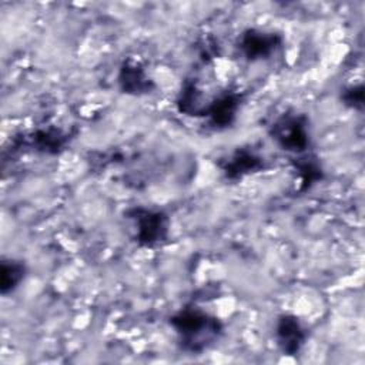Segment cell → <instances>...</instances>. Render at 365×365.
Returning a JSON list of instances; mask_svg holds the SVG:
<instances>
[{
	"instance_id": "1",
	"label": "cell",
	"mask_w": 365,
	"mask_h": 365,
	"mask_svg": "<svg viewBox=\"0 0 365 365\" xmlns=\"http://www.w3.org/2000/svg\"><path fill=\"white\" fill-rule=\"evenodd\" d=\"M170 324L180 336L187 352H201L214 344L222 331L221 322L198 308H182L171 317Z\"/></svg>"
},
{
	"instance_id": "2",
	"label": "cell",
	"mask_w": 365,
	"mask_h": 365,
	"mask_svg": "<svg viewBox=\"0 0 365 365\" xmlns=\"http://www.w3.org/2000/svg\"><path fill=\"white\" fill-rule=\"evenodd\" d=\"M272 138L288 151L301 153L308 147L307 118L299 114H285L272 125Z\"/></svg>"
},
{
	"instance_id": "3",
	"label": "cell",
	"mask_w": 365,
	"mask_h": 365,
	"mask_svg": "<svg viewBox=\"0 0 365 365\" xmlns=\"http://www.w3.org/2000/svg\"><path fill=\"white\" fill-rule=\"evenodd\" d=\"M128 215L134 220L137 241L141 245L150 247L165 240L168 232V218L164 212L135 207L128 211Z\"/></svg>"
},
{
	"instance_id": "4",
	"label": "cell",
	"mask_w": 365,
	"mask_h": 365,
	"mask_svg": "<svg viewBox=\"0 0 365 365\" xmlns=\"http://www.w3.org/2000/svg\"><path fill=\"white\" fill-rule=\"evenodd\" d=\"M281 38L274 33H265L255 29H250L242 33L240 38V48L245 58L254 61L269 57Z\"/></svg>"
},
{
	"instance_id": "5",
	"label": "cell",
	"mask_w": 365,
	"mask_h": 365,
	"mask_svg": "<svg viewBox=\"0 0 365 365\" xmlns=\"http://www.w3.org/2000/svg\"><path fill=\"white\" fill-rule=\"evenodd\" d=\"M275 336L284 354L295 355L304 345L307 334L298 318L294 315H282L277 322Z\"/></svg>"
},
{
	"instance_id": "6",
	"label": "cell",
	"mask_w": 365,
	"mask_h": 365,
	"mask_svg": "<svg viewBox=\"0 0 365 365\" xmlns=\"http://www.w3.org/2000/svg\"><path fill=\"white\" fill-rule=\"evenodd\" d=\"M118 83L124 93L144 94L153 88L151 80L147 77L144 68L134 61H125L118 74Z\"/></svg>"
},
{
	"instance_id": "7",
	"label": "cell",
	"mask_w": 365,
	"mask_h": 365,
	"mask_svg": "<svg viewBox=\"0 0 365 365\" xmlns=\"http://www.w3.org/2000/svg\"><path fill=\"white\" fill-rule=\"evenodd\" d=\"M240 106V96L237 93H224L212 101L207 114L214 127H227L234 118Z\"/></svg>"
},
{
	"instance_id": "8",
	"label": "cell",
	"mask_w": 365,
	"mask_h": 365,
	"mask_svg": "<svg viewBox=\"0 0 365 365\" xmlns=\"http://www.w3.org/2000/svg\"><path fill=\"white\" fill-rule=\"evenodd\" d=\"M262 167V158L254 154L252 151L248 150H238L235 151L227 164L222 167L224 173L230 178H238L242 177L244 174L257 171Z\"/></svg>"
},
{
	"instance_id": "9",
	"label": "cell",
	"mask_w": 365,
	"mask_h": 365,
	"mask_svg": "<svg viewBox=\"0 0 365 365\" xmlns=\"http://www.w3.org/2000/svg\"><path fill=\"white\" fill-rule=\"evenodd\" d=\"M26 268L20 261L9 259L1 262L0 269V291L3 295L14 291L24 278Z\"/></svg>"
},
{
	"instance_id": "10",
	"label": "cell",
	"mask_w": 365,
	"mask_h": 365,
	"mask_svg": "<svg viewBox=\"0 0 365 365\" xmlns=\"http://www.w3.org/2000/svg\"><path fill=\"white\" fill-rule=\"evenodd\" d=\"M64 135L58 130H40L34 134L36 147L47 153H56L64 144Z\"/></svg>"
},
{
	"instance_id": "11",
	"label": "cell",
	"mask_w": 365,
	"mask_h": 365,
	"mask_svg": "<svg viewBox=\"0 0 365 365\" xmlns=\"http://www.w3.org/2000/svg\"><path fill=\"white\" fill-rule=\"evenodd\" d=\"M298 171L301 173L302 177V182L307 185H311L312 182H315L319 177H321V168L318 167V164L314 160H308L304 158V161L298 163L297 165Z\"/></svg>"
},
{
	"instance_id": "12",
	"label": "cell",
	"mask_w": 365,
	"mask_h": 365,
	"mask_svg": "<svg viewBox=\"0 0 365 365\" xmlns=\"http://www.w3.org/2000/svg\"><path fill=\"white\" fill-rule=\"evenodd\" d=\"M345 104L351 106V107H361L362 101H364V91L362 87H349L345 90L344 96H342Z\"/></svg>"
}]
</instances>
